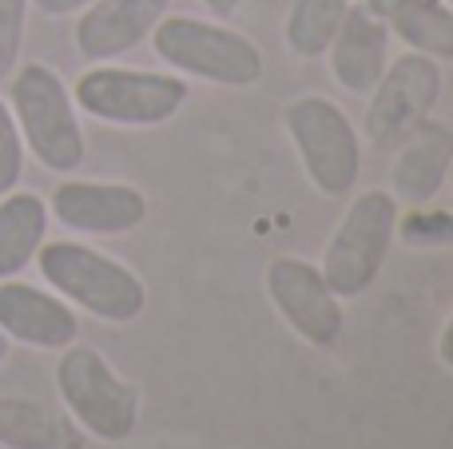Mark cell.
Listing matches in <instances>:
<instances>
[{"instance_id":"cell-1","label":"cell","mask_w":453,"mask_h":449,"mask_svg":"<svg viewBox=\"0 0 453 449\" xmlns=\"http://www.w3.org/2000/svg\"><path fill=\"white\" fill-rule=\"evenodd\" d=\"M36 267L68 307L88 310L100 323L127 326L148 307V286L127 263L76 239H56V243L44 239V247L36 251Z\"/></svg>"},{"instance_id":"cell-2","label":"cell","mask_w":453,"mask_h":449,"mask_svg":"<svg viewBox=\"0 0 453 449\" xmlns=\"http://www.w3.org/2000/svg\"><path fill=\"white\" fill-rule=\"evenodd\" d=\"M8 88V108L20 127L24 151H32L40 167L56 175H72L88 156V140L80 127V108L72 100V88L60 72L48 64H24L16 68Z\"/></svg>"},{"instance_id":"cell-3","label":"cell","mask_w":453,"mask_h":449,"mask_svg":"<svg viewBox=\"0 0 453 449\" xmlns=\"http://www.w3.org/2000/svg\"><path fill=\"white\" fill-rule=\"evenodd\" d=\"M156 56L183 80H203L219 88H250L263 80V52L250 36L203 16H164L151 28Z\"/></svg>"},{"instance_id":"cell-4","label":"cell","mask_w":453,"mask_h":449,"mask_svg":"<svg viewBox=\"0 0 453 449\" xmlns=\"http://www.w3.org/2000/svg\"><path fill=\"white\" fill-rule=\"evenodd\" d=\"M56 390L64 410L96 442L119 445L140 426V390L119 378V370L92 346H64L56 362Z\"/></svg>"},{"instance_id":"cell-5","label":"cell","mask_w":453,"mask_h":449,"mask_svg":"<svg viewBox=\"0 0 453 449\" xmlns=\"http://www.w3.org/2000/svg\"><path fill=\"white\" fill-rule=\"evenodd\" d=\"M282 127L319 195L338 199L354 191L362 175V135L334 100L298 95L282 108Z\"/></svg>"},{"instance_id":"cell-6","label":"cell","mask_w":453,"mask_h":449,"mask_svg":"<svg viewBox=\"0 0 453 449\" xmlns=\"http://www.w3.org/2000/svg\"><path fill=\"white\" fill-rule=\"evenodd\" d=\"M188 95V80L175 72H143L119 64H96L72 88L76 108L111 127H159L175 119Z\"/></svg>"},{"instance_id":"cell-7","label":"cell","mask_w":453,"mask_h":449,"mask_svg":"<svg viewBox=\"0 0 453 449\" xmlns=\"http://www.w3.org/2000/svg\"><path fill=\"white\" fill-rule=\"evenodd\" d=\"M398 199L390 191L374 187L350 199L319 263L338 299H358L374 286L378 270L394 247V235H398Z\"/></svg>"},{"instance_id":"cell-8","label":"cell","mask_w":453,"mask_h":449,"mask_svg":"<svg viewBox=\"0 0 453 449\" xmlns=\"http://www.w3.org/2000/svg\"><path fill=\"white\" fill-rule=\"evenodd\" d=\"M441 100V64L422 52H402L386 64L366 103V140L394 151Z\"/></svg>"},{"instance_id":"cell-9","label":"cell","mask_w":453,"mask_h":449,"mask_svg":"<svg viewBox=\"0 0 453 449\" xmlns=\"http://www.w3.org/2000/svg\"><path fill=\"white\" fill-rule=\"evenodd\" d=\"M266 299L279 310V318L314 350H326L342 339L346 310L342 299L330 291L326 275L319 263L295 259V255H279L266 263L263 270Z\"/></svg>"},{"instance_id":"cell-10","label":"cell","mask_w":453,"mask_h":449,"mask_svg":"<svg viewBox=\"0 0 453 449\" xmlns=\"http://www.w3.org/2000/svg\"><path fill=\"white\" fill-rule=\"evenodd\" d=\"M48 215L76 235H132L148 219V195L116 179H64L48 199Z\"/></svg>"},{"instance_id":"cell-11","label":"cell","mask_w":453,"mask_h":449,"mask_svg":"<svg viewBox=\"0 0 453 449\" xmlns=\"http://www.w3.org/2000/svg\"><path fill=\"white\" fill-rule=\"evenodd\" d=\"M0 331L8 342L32 350H64L76 342L80 318L56 291L20 278H0Z\"/></svg>"},{"instance_id":"cell-12","label":"cell","mask_w":453,"mask_h":449,"mask_svg":"<svg viewBox=\"0 0 453 449\" xmlns=\"http://www.w3.org/2000/svg\"><path fill=\"white\" fill-rule=\"evenodd\" d=\"M330 76L350 95H370L378 76L390 64V28L370 0H350L334 40L326 48Z\"/></svg>"},{"instance_id":"cell-13","label":"cell","mask_w":453,"mask_h":449,"mask_svg":"<svg viewBox=\"0 0 453 449\" xmlns=\"http://www.w3.org/2000/svg\"><path fill=\"white\" fill-rule=\"evenodd\" d=\"M172 0H96L80 12L76 48L84 60L111 64L140 48L159 20L167 16Z\"/></svg>"},{"instance_id":"cell-14","label":"cell","mask_w":453,"mask_h":449,"mask_svg":"<svg viewBox=\"0 0 453 449\" xmlns=\"http://www.w3.org/2000/svg\"><path fill=\"white\" fill-rule=\"evenodd\" d=\"M390 164V195L398 203L422 207L449 183L453 167V132L438 119H422L406 140L398 143Z\"/></svg>"},{"instance_id":"cell-15","label":"cell","mask_w":453,"mask_h":449,"mask_svg":"<svg viewBox=\"0 0 453 449\" xmlns=\"http://www.w3.org/2000/svg\"><path fill=\"white\" fill-rule=\"evenodd\" d=\"M88 434L72 414L32 398H0V449H84Z\"/></svg>"},{"instance_id":"cell-16","label":"cell","mask_w":453,"mask_h":449,"mask_svg":"<svg viewBox=\"0 0 453 449\" xmlns=\"http://www.w3.org/2000/svg\"><path fill=\"white\" fill-rule=\"evenodd\" d=\"M410 52H422L438 64H453V8L441 0H370Z\"/></svg>"},{"instance_id":"cell-17","label":"cell","mask_w":453,"mask_h":449,"mask_svg":"<svg viewBox=\"0 0 453 449\" xmlns=\"http://www.w3.org/2000/svg\"><path fill=\"white\" fill-rule=\"evenodd\" d=\"M48 239V203L36 191L0 195V278H16L36 263Z\"/></svg>"},{"instance_id":"cell-18","label":"cell","mask_w":453,"mask_h":449,"mask_svg":"<svg viewBox=\"0 0 453 449\" xmlns=\"http://www.w3.org/2000/svg\"><path fill=\"white\" fill-rule=\"evenodd\" d=\"M346 8H350V0H290L287 24H282L287 52L298 56V60H319V56H326Z\"/></svg>"},{"instance_id":"cell-19","label":"cell","mask_w":453,"mask_h":449,"mask_svg":"<svg viewBox=\"0 0 453 449\" xmlns=\"http://www.w3.org/2000/svg\"><path fill=\"white\" fill-rule=\"evenodd\" d=\"M28 24V0H0V84L16 72Z\"/></svg>"},{"instance_id":"cell-20","label":"cell","mask_w":453,"mask_h":449,"mask_svg":"<svg viewBox=\"0 0 453 449\" xmlns=\"http://www.w3.org/2000/svg\"><path fill=\"white\" fill-rule=\"evenodd\" d=\"M24 140H20V127H16V116L8 108V100H0V195L16 191L24 175Z\"/></svg>"},{"instance_id":"cell-21","label":"cell","mask_w":453,"mask_h":449,"mask_svg":"<svg viewBox=\"0 0 453 449\" xmlns=\"http://www.w3.org/2000/svg\"><path fill=\"white\" fill-rule=\"evenodd\" d=\"M398 231H406V239L422 243V239H441V235H453V211H438L430 215H410L406 223L398 219Z\"/></svg>"},{"instance_id":"cell-22","label":"cell","mask_w":453,"mask_h":449,"mask_svg":"<svg viewBox=\"0 0 453 449\" xmlns=\"http://www.w3.org/2000/svg\"><path fill=\"white\" fill-rule=\"evenodd\" d=\"M32 8H36L40 16H76L84 12L88 4H96V0H28Z\"/></svg>"},{"instance_id":"cell-23","label":"cell","mask_w":453,"mask_h":449,"mask_svg":"<svg viewBox=\"0 0 453 449\" xmlns=\"http://www.w3.org/2000/svg\"><path fill=\"white\" fill-rule=\"evenodd\" d=\"M438 358H441V366H446V370H453V310H449L446 323H441V334H438Z\"/></svg>"},{"instance_id":"cell-24","label":"cell","mask_w":453,"mask_h":449,"mask_svg":"<svg viewBox=\"0 0 453 449\" xmlns=\"http://www.w3.org/2000/svg\"><path fill=\"white\" fill-rule=\"evenodd\" d=\"M199 4H203L215 20H231V16L242 8V0H199Z\"/></svg>"},{"instance_id":"cell-25","label":"cell","mask_w":453,"mask_h":449,"mask_svg":"<svg viewBox=\"0 0 453 449\" xmlns=\"http://www.w3.org/2000/svg\"><path fill=\"white\" fill-rule=\"evenodd\" d=\"M8 350H12V342H8V339H4V331H0V362L8 358Z\"/></svg>"},{"instance_id":"cell-26","label":"cell","mask_w":453,"mask_h":449,"mask_svg":"<svg viewBox=\"0 0 453 449\" xmlns=\"http://www.w3.org/2000/svg\"><path fill=\"white\" fill-rule=\"evenodd\" d=\"M449 183H453V167H449Z\"/></svg>"},{"instance_id":"cell-27","label":"cell","mask_w":453,"mask_h":449,"mask_svg":"<svg viewBox=\"0 0 453 449\" xmlns=\"http://www.w3.org/2000/svg\"><path fill=\"white\" fill-rule=\"evenodd\" d=\"M446 4H449V8H453V0H446Z\"/></svg>"}]
</instances>
